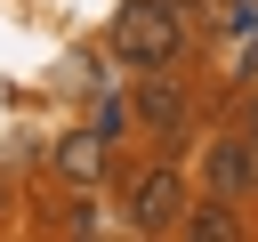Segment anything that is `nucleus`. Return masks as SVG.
Masks as SVG:
<instances>
[{
    "label": "nucleus",
    "mask_w": 258,
    "mask_h": 242,
    "mask_svg": "<svg viewBox=\"0 0 258 242\" xmlns=\"http://www.w3.org/2000/svg\"><path fill=\"white\" fill-rule=\"evenodd\" d=\"M105 48L129 65V73H161V65H185V16L161 8V0H121L113 24H105Z\"/></svg>",
    "instance_id": "f257e3e1"
},
{
    "label": "nucleus",
    "mask_w": 258,
    "mask_h": 242,
    "mask_svg": "<svg viewBox=\"0 0 258 242\" xmlns=\"http://www.w3.org/2000/svg\"><path fill=\"white\" fill-rule=\"evenodd\" d=\"M185 202H194V186H185V169L161 153V161H145V169L121 186V226L145 234V242H161V234L185 226Z\"/></svg>",
    "instance_id": "f03ea898"
},
{
    "label": "nucleus",
    "mask_w": 258,
    "mask_h": 242,
    "mask_svg": "<svg viewBox=\"0 0 258 242\" xmlns=\"http://www.w3.org/2000/svg\"><path fill=\"white\" fill-rule=\"evenodd\" d=\"M129 113H137V129H153V137L177 153V145H185V113H194V89L177 81V65H161V73H145V81H137Z\"/></svg>",
    "instance_id": "7ed1b4c3"
},
{
    "label": "nucleus",
    "mask_w": 258,
    "mask_h": 242,
    "mask_svg": "<svg viewBox=\"0 0 258 242\" xmlns=\"http://www.w3.org/2000/svg\"><path fill=\"white\" fill-rule=\"evenodd\" d=\"M202 186L210 194H234V202L258 194V145H250V129H218L202 145Z\"/></svg>",
    "instance_id": "20e7f679"
},
{
    "label": "nucleus",
    "mask_w": 258,
    "mask_h": 242,
    "mask_svg": "<svg viewBox=\"0 0 258 242\" xmlns=\"http://www.w3.org/2000/svg\"><path fill=\"white\" fill-rule=\"evenodd\" d=\"M177 234H185V242H242V202L202 186V202H185V226H177Z\"/></svg>",
    "instance_id": "39448f33"
},
{
    "label": "nucleus",
    "mask_w": 258,
    "mask_h": 242,
    "mask_svg": "<svg viewBox=\"0 0 258 242\" xmlns=\"http://www.w3.org/2000/svg\"><path fill=\"white\" fill-rule=\"evenodd\" d=\"M56 177L97 186V177H105V137H89V129H81V137H64V145H56Z\"/></svg>",
    "instance_id": "423d86ee"
},
{
    "label": "nucleus",
    "mask_w": 258,
    "mask_h": 242,
    "mask_svg": "<svg viewBox=\"0 0 258 242\" xmlns=\"http://www.w3.org/2000/svg\"><path fill=\"white\" fill-rule=\"evenodd\" d=\"M242 129H250V145H258V89L242 97Z\"/></svg>",
    "instance_id": "0eeeda50"
},
{
    "label": "nucleus",
    "mask_w": 258,
    "mask_h": 242,
    "mask_svg": "<svg viewBox=\"0 0 258 242\" xmlns=\"http://www.w3.org/2000/svg\"><path fill=\"white\" fill-rule=\"evenodd\" d=\"M161 8H177V16H202V8H210V0H161Z\"/></svg>",
    "instance_id": "6e6552de"
},
{
    "label": "nucleus",
    "mask_w": 258,
    "mask_h": 242,
    "mask_svg": "<svg viewBox=\"0 0 258 242\" xmlns=\"http://www.w3.org/2000/svg\"><path fill=\"white\" fill-rule=\"evenodd\" d=\"M8 202H16V194H8V177H0V218H8Z\"/></svg>",
    "instance_id": "1a4fd4ad"
}]
</instances>
